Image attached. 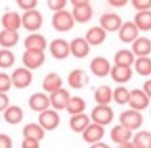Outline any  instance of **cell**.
Returning a JSON list of instances; mask_svg holds the SVG:
<instances>
[{"label":"cell","instance_id":"4","mask_svg":"<svg viewBox=\"0 0 151 148\" xmlns=\"http://www.w3.org/2000/svg\"><path fill=\"white\" fill-rule=\"evenodd\" d=\"M144 121V117L141 111L135 109H127L122 111L119 114V124L124 126L125 128L129 129L131 131H138L142 126Z\"/></svg>","mask_w":151,"mask_h":148},{"label":"cell","instance_id":"17","mask_svg":"<svg viewBox=\"0 0 151 148\" xmlns=\"http://www.w3.org/2000/svg\"><path fill=\"white\" fill-rule=\"evenodd\" d=\"M134 69L129 66H121V65H112L110 77L113 81L118 84H124L133 78Z\"/></svg>","mask_w":151,"mask_h":148},{"label":"cell","instance_id":"6","mask_svg":"<svg viewBox=\"0 0 151 148\" xmlns=\"http://www.w3.org/2000/svg\"><path fill=\"white\" fill-rule=\"evenodd\" d=\"M10 77H12V85L16 88H20V90L29 88L33 81L32 70L25 66L14 69Z\"/></svg>","mask_w":151,"mask_h":148},{"label":"cell","instance_id":"28","mask_svg":"<svg viewBox=\"0 0 151 148\" xmlns=\"http://www.w3.org/2000/svg\"><path fill=\"white\" fill-rule=\"evenodd\" d=\"M72 14H73V18L76 23L86 24V23H88L93 19V8L91 7V4L74 6L72 8Z\"/></svg>","mask_w":151,"mask_h":148},{"label":"cell","instance_id":"23","mask_svg":"<svg viewBox=\"0 0 151 148\" xmlns=\"http://www.w3.org/2000/svg\"><path fill=\"white\" fill-rule=\"evenodd\" d=\"M131 50L136 57H147L151 55V39L146 36H139L131 44Z\"/></svg>","mask_w":151,"mask_h":148},{"label":"cell","instance_id":"5","mask_svg":"<svg viewBox=\"0 0 151 148\" xmlns=\"http://www.w3.org/2000/svg\"><path fill=\"white\" fill-rule=\"evenodd\" d=\"M22 62L23 65L30 70H36L45 62V52L44 50H25L22 55Z\"/></svg>","mask_w":151,"mask_h":148},{"label":"cell","instance_id":"20","mask_svg":"<svg viewBox=\"0 0 151 148\" xmlns=\"http://www.w3.org/2000/svg\"><path fill=\"white\" fill-rule=\"evenodd\" d=\"M25 50H45L47 48V40L42 34L37 32H32L24 40Z\"/></svg>","mask_w":151,"mask_h":148},{"label":"cell","instance_id":"33","mask_svg":"<svg viewBox=\"0 0 151 148\" xmlns=\"http://www.w3.org/2000/svg\"><path fill=\"white\" fill-rule=\"evenodd\" d=\"M134 70L140 76H150L151 75V58L147 57H137L134 63Z\"/></svg>","mask_w":151,"mask_h":148},{"label":"cell","instance_id":"35","mask_svg":"<svg viewBox=\"0 0 151 148\" xmlns=\"http://www.w3.org/2000/svg\"><path fill=\"white\" fill-rule=\"evenodd\" d=\"M134 145L136 148H151V132L142 130L133 136Z\"/></svg>","mask_w":151,"mask_h":148},{"label":"cell","instance_id":"36","mask_svg":"<svg viewBox=\"0 0 151 148\" xmlns=\"http://www.w3.org/2000/svg\"><path fill=\"white\" fill-rule=\"evenodd\" d=\"M129 97H131V91L124 85L116 86L113 90V101L118 105H127L129 104Z\"/></svg>","mask_w":151,"mask_h":148},{"label":"cell","instance_id":"45","mask_svg":"<svg viewBox=\"0 0 151 148\" xmlns=\"http://www.w3.org/2000/svg\"><path fill=\"white\" fill-rule=\"evenodd\" d=\"M131 0H107V2L110 4L111 6L116 8H120L123 7V6L127 5Z\"/></svg>","mask_w":151,"mask_h":148},{"label":"cell","instance_id":"16","mask_svg":"<svg viewBox=\"0 0 151 148\" xmlns=\"http://www.w3.org/2000/svg\"><path fill=\"white\" fill-rule=\"evenodd\" d=\"M67 82L70 88L74 90H80L88 85L90 82V77L83 69L76 68L70 71V73L68 74Z\"/></svg>","mask_w":151,"mask_h":148},{"label":"cell","instance_id":"43","mask_svg":"<svg viewBox=\"0 0 151 148\" xmlns=\"http://www.w3.org/2000/svg\"><path fill=\"white\" fill-rule=\"evenodd\" d=\"M0 148H12V140L8 135L0 133Z\"/></svg>","mask_w":151,"mask_h":148},{"label":"cell","instance_id":"46","mask_svg":"<svg viewBox=\"0 0 151 148\" xmlns=\"http://www.w3.org/2000/svg\"><path fill=\"white\" fill-rule=\"evenodd\" d=\"M142 88H143V91L146 93V95L149 97L150 100H151V79H147V80H146V81L143 83V86H142Z\"/></svg>","mask_w":151,"mask_h":148},{"label":"cell","instance_id":"44","mask_svg":"<svg viewBox=\"0 0 151 148\" xmlns=\"http://www.w3.org/2000/svg\"><path fill=\"white\" fill-rule=\"evenodd\" d=\"M9 106V98L6 93L0 92V112H3Z\"/></svg>","mask_w":151,"mask_h":148},{"label":"cell","instance_id":"50","mask_svg":"<svg viewBox=\"0 0 151 148\" xmlns=\"http://www.w3.org/2000/svg\"><path fill=\"white\" fill-rule=\"evenodd\" d=\"M150 115H151V107H150Z\"/></svg>","mask_w":151,"mask_h":148},{"label":"cell","instance_id":"18","mask_svg":"<svg viewBox=\"0 0 151 148\" xmlns=\"http://www.w3.org/2000/svg\"><path fill=\"white\" fill-rule=\"evenodd\" d=\"M70 98H71L70 93L66 88H61L58 91H55L54 93L50 94V106H52V108L58 111L64 110V109L66 110V107H67Z\"/></svg>","mask_w":151,"mask_h":148},{"label":"cell","instance_id":"21","mask_svg":"<svg viewBox=\"0 0 151 148\" xmlns=\"http://www.w3.org/2000/svg\"><path fill=\"white\" fill-rule=\"evenodd\" d=\"M91 122V116L83 112V113L75 114V115L70 116L69 126L72 132L77 133V134H82V132L90 126Z\"/></svg>","mask_w":151,"mask_h":148},{"label":"cell","instance_id":"49","mask_svg":"<svg viewBox=\"0 0 151 148\" xmlns=\"http://www.w3.org/2000/svg\"><path fill=\"white\" fill-rule=\"evenodd\" d=\"M117 148H136V147H135V145H134L133 141H127V142L118 144Z\"/></svg>","mask_w":151,"mask_h":148},{"label":"cell","instance_id":"47","mask_svg":"<svg viewBox=\"0 0 151 148\" xmlns=\"http://www.w3.org/2000/svg\"><path fill=\"white\" fill-rule=\"evenodd\" d=\"M72 6H80V5H86V4H91V0H69Z\"/></svg>","mask_w":151,"mask_h":148},{"label":"cell","instance_id":"31","mask_svg":"<svg viewBox=\"0 0 151 148\" xmlns=\"http://www.w3.org/2000/svg\"><path fill=\"white\" fill-rule=\"evenodd\" d=\"M133 21L140 31H143V32L151 31V9L137 11Z\"/></svg>","mask_w":151,"mask_h":148},{"label":"cell","instance_id":"27","mask_svg":"<svg viewBox=\"0 0 151 148\" xmlns=\"http://www.w3.org/2000/svg\"><path fill=\"white\" fill-rule=\"evenodd\" d=\"M93 99L97 104L110 105L113 101V90L107 84H101L93 92Z\"/></svg>","mask_w":151,"mask_h":148},{"label":"cell","instance_id":"38","mask_svg":"<svg viewBox=\"0 0 151 148\" xmlns=\"http://www.w3.org/2000/svg\"><path fill=\"white\" fill-rule=\"evenodd\" d=\"M12 85V77L8 74L4 72H0V92L1 93H7L10 91Z\"/></svg>","mask_w":151,"mask_h":148},{"label":"cell","instance_id":"40","mask_svg":"<svg viewBox=\"0 0 151 148\" xmlns=\"http://www.w3.org/2000/svg\"><path fill=\"white\" fill-rule=\"evenodd\" d=\"M16 2L17 5L24 11L34 9L38 4V0H16Z\"/></svg>","mask_w":151,"mask_h":148},{"label":"cell","instance_id":"15","mask_svg":"<svg viewBox=\"0 0 151 148\" xmlns=\"http://www.w3.org/2000/svg\"><path fill=\"white\" fill-rule=\"evenodd\" d=\"M104 136H105V126L93 121L82 132V139L88 144H93L102 141Z\"/></svg>","mask_w":151,"mask_h":148},{"label":"cell","instance_id":"22","mask_svg":"<svg viewBox=\"0 0 151 148\" xmlns=\"http://www.w3.org/2000/svg\"><path fill=\"white\" fill-rule=\"evenodd\" d=\"M108 32L105 30L104 28H102L101 26H93L86 31V39L88 41V43L91 46H98L101 45L102 43H104V41L107 38Z\"/></svg>","mask_w":151,"mask_h":148},{"label":"cell","instance_id":"10","mask_svg":"<svg viewBox=\"0 0 151 148\" xmlns=\"http://www.w3.org/2000/svg\"><path fill=\"white\" fill-rule=\"evenodd\" d=\"M129 108L138 111H143L147 109L150 105V98L146 95L143 88H134L131 91L129 104Z\"/></svg>","mask_w":151,"mask_h":148},{"label":"cell","instance_id":"13","mask_svg":"<svg viewBox=\"0 0 151 148\" xmlns=\"http://www.w3.org/2000/svg\"><path fill=\"white\" fill-rule=\"evenodd\" d=\"M28 106L34 112H40L50 108V95L45 92H38L31 95L28 99Z\"/></svg>","mask_w":151,"mask_h":148},{"label":"cell","instance_id":"34","mask_svg":"<svg viewBox=\"0 0 151 148\" xmlns=\"http://www.w3.org/2000/svg\"><path fill=\"white\" fill-rule=\"evenodd\" d=\"M86 109V102L83 98L79 96H71L69 102L66 107V111L70 115H75V114L83 113Z\"/></svg>","mask_w":151,"mask_h":148},{"label":"cell","instance_id":"48","mask_svg":"<svg viewBox=\"0 0 151 148\" xmlns=\"http://www.w3.org/2000/svg\"><path fill=\"white\" fill-rule=\"evenodd\" d=\"M90 148H111L107 143L103 142V141H99L97 143H93V144H91Z\"/></svg>","mask_w":151,"mask_h":148},{"label":"cell","instance_id":"25","mask_svg":"<svg viewBox=\"0 0 151 148\" xmlns=\"http://www.w3.org/2000/svg\"><path fill=\"white\" fill-rule=\"evenodd\" d=\"M63 88V79L58 73L50 72L44 76L42 80V90L48 95Z\"/></svg>","mask_w":151,"mask_h":148},{"label":"cell","instance_id":"19","mask_svg":"<svg viewBox=\"0 0 151 148\" xmlns=\"http://www.w3.org/2000/svg\"><path fill=\"white\" fill-rule=\"evenodd\" d=\"M133 136V131L125 128L121 124L114 126L111 129V131H110V139L112 140V142H114L117 145L121 144V143L127 142V141H132Z\"/></svg>","mask_w":151,"mask_h":148},{"label":"cell","instance_id":"24","mask_svg":"<svg viewBox=\"0 0 151 148\" xmlns=\"http://www.w3.org/2000/svg\"><path fill=\"white\" fill-rule=\"evenodd\" d=\"M1 25L3 29L17 30L22 27V14L17 11H6L1 17Z\"/></svg>","mask_w":151,"mask_h":148},{"label":"cell","instance_id":"3","mask_svg":"<svg viewBox=\"0 0 151 148\" xmlns=\"http://www.w3.org/2000/svg\"><path fill=\"white\" fill-rule=\"evenodd\" d=\"M42 24H43V17L41 12L36 8L26 10L22 14V27L30 33L39 31Z\"/></svg>","mask_w":151,"mask_h":148},{"label":"cell","instance_id":"12","mask_svg":"<svg viewBox=\"0 0 151 148\" xmlns=\"http://www.w3.org/2000/svg\"><path fill=\"white\" fill-rule=\"evenodd\" d=\"M123 21L121 17L115 12H105L100 17L99 25L104 28L108 33L118 32Z\"/></svg>","mask_w":151,"mask_h":148},{"label":"cell","instance_id":"11","mask_svg":"<svg viewBox=\"0 0 151 148\" xmlns=\"http://www.w3.org/2000/svg\"><path fill=\"white\" fill-rule=\"evenodd\" d=\"M139 33L140 30L137 27V25L135 24V22L134 21H127V22L122 23L117 32V35L121 42L132 44L140 36Z\"/></svg>","mask_w":151,"mask_h":148},{"label":"cell","instance_id":"7","mask_svg":"<svg viewBox=\"0 0 151 148\" xmlns=\"http://www.w3.org/2000/svg\"><path fill=\"white\" fill-rule=\"evenodd\" d=\"M61 122V117L58 113V110L54 108H48L46 110L42 111L38 115V124L46 131V132H50V131L56 130L59 126Z\"/></svg>","mask_w":151,"mask_h":148},{"label":"cell","instance_id":"26","mask_svg":"<svg viewBox=\"0 0 151 148\" xmlns=\"http://www.w3.org/2000/svg\"><path fill=\"white\" fill-rule=\"evenodd\" d=\"M3 118L8 124H19L24 119V111L18 105H9L2 112Z\"/></svg>","mask_w":151,"mask_h":148},{"label":"cell","instance_id":"29","mask_svg":"<svg viewBox=\"0 0 151 148\" xmlns=\"http://www.w3.org/2000/svg\"><path fill=\"white\" fill-rule=\"evenodd\" d=\"M20 41V34L17 30L2 29L0 31V46L3 48H12Z\"/></svg>","mask_w":151,"mask_h":148},{"label":"cell","instance_id":"1","mask_svg":"<svg viewBox=\"0 0 151 148\" xmlns=\"http://www.w3.org/2000/svg\"><path fill=\"white\" fill-rule=\"evenodd\" d=\"M75 23L72 11H69L66 8L54 12L52 17V28L58 32H68L72 30L75 26Z\"/></svg>","mask_w":151,"mask_h":148},{"label":"cell","instance_id":"41","mask_svg":"<svg viewBox=\"0 0 151 148\" xmlns=\"http://www.w3.org/2000/svg\"><path fill=\"white\" fill-rule=\"evenodd\" d=\"M131 3L137 11L151 9V0H131Z\"/></svg>","mask_w":151,"mask_h":148},{"label":"cell","instance_id":"42","mask_svg":"<svg viewBox=\"0 0 151 148\" xmlns=\"http://www.w3.org/2000/svg\"><path fill=\"white\" fill-rule=\"evenodd\" d=\"M22 148H40V141L32 138H24L21 144Z\"/></svg>","mask_w":151,"mask_h":148},{"label":"cell","instance_id":"9","mask_svg":"<svg viewBox=\"0 0 151 148\" xmlns=\"http://www.w3.org/2000/svg\"><path fill=\"white\" fill-rule=\"evenodd\" d=\"M112 65L105 57H95L90 62V70L96 77L104 78L110 75Z\"/></svg>","mask_w":151,"mask_h":148},{"label":"cell","instance_id":"14","mask_svg":"<svg viewBox=\"0 0 151 148\" xmlns=\"http://www.w3.org/2000/svg\"><path fill=\"white\" fill-rule=\"evenodd\" d=\"M91 44L86 37H75L70 41L71 55L76 59H84L90 55Z\"/></svg>","mask_w":151,"mask_h":148},{"label":"cell","instance_id":"30","mask_svg":"<svg viewBox=\"0 0 151 148\" xmlns=\"http://www.w3.org/2000/svg\"><path fill=\"white\" fill-rule=\"evenodd\" d=\"M136 55L133 52L132 50L129 48H121L118 50L114 54L113 62L115 65H121V66H129L133 67L134 63L136 61Z\"/></svg>","mask_w":151,"mask_h":148},{"label":"cell","instance_id":"8","mask_svg":"<svg viewBox=\"0 0 151 148\" xmlns=\"http://www.w3.org/2000/svg\"><path fill=\"white\" fill-rule=\"evenodd\" d=\"M48 50L56 60H65L71 55L70 42L63 38H55L48 44Z\"/></svg>","mask_w":151,"mask_h":148},{"label":"cell","instance_id":"2","mask_svg":"<svg viewBox=\"0 0 151 148\" xmlns=\"http://www.w3.org/2000/svg\"><path fill=\"white\" fill-rule=\"evenodd\" d=\"M91 119L93 122L101 126H108L114 119V111L110 105L97 104L91 111Z\"/></svg>","mask_w":151,"mask_h":148},{"label":"cell","instance_id":"37","mask_svg":"<svg viewBox=\"0 0 151 148\" xmlns=\"http://www.w3.org/2000/svg\"><path fill=\"white\" fill-rule=\"evenodd\" d=\"M16 63V55L10 48H0V68L8 69Z\"/></svg>","mask_w":151,"mask_h":148},{"label":"cell","instance_id":"32","mask_svg":"<svg viewBox=\"0 0 151 148\" xmlns=\"http://www.w3.org/2000/svg\"><path fill=\"white\" fill-rule=\"evenodd\" d=\"M45 132L46 131L38 122H30L24 126L22 133L24 138H32L41 141L45 136Z\"/></svg>","mask_w":151,"mask_h":148},{"label":"cell","instance_id":"39","mask_svg":"<svg viewBox=\"0 0 151 148\" xmlns=\"http://www.w3.org/2000/svg\"><path fill=\"white\" fill-rule=\"evenodd\" d=\"M67 4H68V0H46L47 7L54 12L65 9Z\"/></svg>","mask_w":151,"mask_h":148}]
</instances>
